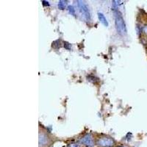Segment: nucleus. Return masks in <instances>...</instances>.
Segmentation results:
<instances>
[{
    "instance_id": "obj_5",
    "label": "nucleus",
    "mask_w": 147,
    "mask_h": 147,
    "mask_svg": "<svg viewBox=\"0 0 147 147\" xmlns=\"http://www.w3.org/2000/svg\"><path fill=\"white\" fill-rule=\"evenodd\" d=\"M48 142V138L44 135V134H40L39 135V146H44Z\"/></svg>"
},
{
    "instance_id": "obj_6",
    "label": "nucleus",
    "mask_w": 147,
    "mask_h": 147,
    "mask_svg": "<svg viewBox=\"0 0 147 147\" xmlns=\"http://www.w3.org/2000/svg\"><path fill=\"white\" fill-rule=\"evenodd\" d=\"M98 18H99V20L100 21V22L104 26L108 27V22H107V18H105V16H104L103 13H98Z\"/></svg>"
},
{
    "instance_id": "obj_3",
    "label": "nucleus",
    "mask_w": 147,
    "mask_h": 147,
    "mask_svg": "<svg viewBox=\"0 0 147 147\" xmlns=\"http://www.w3.org/2000/svg\"><path fill=\"white\" fill-rule=\"evenodd\" d=\"M98 145L102 147H110L112 146L115 144V141L113 138L109 137H104L102 138L99 139L98 142H97Z\"/></svg>"
},
{
    "instance_id": "obj_8",
    "label": "nucleus",
    "mask_w": 147,
    "mask_h": 147,
    "mask_svg": "<svg viewBox=\"0 0 147 147\" xmlns=\"http://www.w3.org/2000/svg\"><path fill=\"white\" fill-rule=\"evenodd\" d=\"M68 10H69V12L71 15L75 16V9H74L73 6H69L68 7Z\"/></svg>"
},
{
    "instance_id": "obj_2",
    "label": "nucleus",
    "mask_w": 147,
    "mask_h": 147,
    "mask_svg": "<svg viewBox=\"0 0 147 147\" xmlns=\"http://www.w3.org/2000/svg\"><path fill=\"white\" fill-rule=\"evenodd\" d=\"M77 6L84 18L87 22H89L90 20V13L88 5L82 1H77Z\"/></svg>"
},
{
    "instance_id": "obj_11",
    "label": "nucleus",
    "mask_w": 147,
    "mask_h": 147,
    "mask_svg": "<svg viewBox=\"0 0 147 147\" xmlns=\"http://www.w3.org/2000/svg\"><path fill=\"white\" fill-rule=\"evenodd\" d=\"M42 2H43L44 5H49V2H47V1H42Z\"/></svg>"
},
{
    "instance_id": "obj_9",
    "label": "nucleus",
    "mask_w": 147,
    "mask_h": 147,
    "mask_svg": "<svg viewBox=\"0 0 147 147\" xmlns=\"http://www.w3.org/2000/svg\"><path fill=\"white\" fill-rule=\"evenodd\" d=\"M142 30H143V32H144L146 35H147V25H144V27H143Z\"/></svg>"
},
{
    "instance_id": "obj_12",
    "label": "nucleus",
    "mask_w": 147,
    "mask_h": 147,
    "mask_svg": "<svg viewBox=\"0 0 147 147\" xmlns=\"http://www.w3.org/2000/svg\"><path fill=\"white\" fill-rule=\"evenodd\" d=\"M117 147H123V146H117Z\"/></svg>"
},
{
    "instance_id": "obj_7",
    "label": "nucleus",
    "mask_w": 147,
    "mask_h": 147,
    "mask_svg": "<svg viewBox=\"0 0 147 147\" xmlns=\"http://www.w3.org/2000/svg\"><path fill=\"white\" fill-rule=\"evenodd\" d=\"M67 5V1H63V0H61L58 3V8L60 10H64L65 8Z\"/></svg>"
},
{
    "instance_id": "obj_1",
    "label": "nucleus",
    "mask_w": 147,
    "mask_h": 147,
    "mask_svg": "<svg viewBox=\"0 0 147 147\" xmlns=\"http://www.w3.org/2000/svg\"><path fill=\"white\" fill-rule=\"evenodd\" d=\"M114 15H115V27H116L118 32L121 35H126L127 34V27H126L125 22L122 17L121 13L118 10H114Z\"/></svg>"
},
{
    "instance_id": "obj_10",
    "label": "nucleus",
    "mask_w": 147,
    "mask_h": 147,
    "mask_svg": "<svg viewBox=\"0 0 147 147\" xmlns=\"http://www.w3.org/2000/svg\"><path fill=\"white\" fill-rule=\"evenodd\" d=\"M69 147H80V146L77 144H71Z\"/></svg>"
},
{
    "instance_id": "obj_4",
    "label": "nucleus",
    "mask_w": 147,
    "mask_h": 147,
    "mask_svg": "<svg viewBox=\"0 0 147 147\" xmlns=\"http://www.w3.org/2000/svg\"><path fill=\"white\" fill-rule=\"evenodd\" d=\"M80 142L86 147H94V140L90 134H86L81 138Z\"/></svg>"
}]
</instances>
